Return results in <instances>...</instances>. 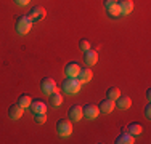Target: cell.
<instances>
[{"label":"cell","instance_id":"cell-1","mask_svg":"<svg viewBox=\"0 0 151 144\" xmlns=\"http://www.w3.org/2000/svg\"><path fill=\"white\" fill-rule=\"evenodd\" d=\"M81 86L82 83L79 82L77 77H68L63 80V90L66 95H77L81 91Z\"/></svg>","mask_w":151,"mask_h":144},{"label":"cell","instance_id":"cell-2","mask_svg":"<svg viewBox=\"0 0 151 144\" xmlns=\"http://www.w3.org/2000/svg\"><path fill=\"white\" fill-rule=\"evenodd\" d=\"M32 24H34V23H32V19L29 18V14H27V16H26V14H23V16H19L16 19L15 29H16V32L19 35H26L27 32L32 29Z\"/></svg>","mask_w":151,"mask_h":144},{"label":"cell","instance_id":"cell-3","mask_svg":"<svg viewBox=\"0 0 151 144\" xmlns=\"http://www.w3.org/2000/svg\"><path fill=\"white\" fill-rule=\"evenodd\" d=\"M56 131H58V135L61 138L71 136V133H73V123H71L69 118H60L56 122Z\"/></svg>","mask_w":151,"mask_h":144},{"label":"cell","instance_id":"cell-4","mask_svg":"<svg viewBox=\"0 0 151 144\" xmlns=\"http://www.w3.org/2000/svg\"><path fill=\"white\" fill-rule=\"evenodd\" d=\"M82 112H84V117L88 118V120H93L100 115V107L95 106V104H85L82 106Z\"/></svg>","mask_w":151,"mask_h":144},{"label":"cell","instance_id":"cell-5","mask_svg":"<svg viewBox=\"0 0 151 144\" xmlns=\"http://www.w3.org/2000/svg\"><path fill=\"white\" fill-rule=\"evenodd\" d=\"M40 90H42V93H45V95H50L52 91L56 90V82L53 80L52 77H44L40 80Z\"/></svg>","mask_w":151,"mask_h":144},{"label":"cell","instance_id":"cell-6","mask_svg":"<svg viewBox=\"0 0 151 144\" xmlns=\"http://www.w3.org/2000/svg\"><path fill=\"white\" fill-rule=\"evenodd\" d=\"M68 117H69L71 122H79L84 118V112H82V106H79V104H74V106L69 107V110H68Z\"/></svg>","mask_w":151,"mask_h":144},{"label":"cell","instance_id":"cell-7","mask_svg":"<svg viewBox=\"0 0 151 144\" xmlns=\"http://www.w3.org/2000/svg\"><path fill=\"white\" fill-rule=\"evenodd\" d=\"M45 8L44 6H40V5H35V6H32L31 8V11H29V18L32 19V23H37V21H42L45 18Z\"/></svg>","mask_w":151,"mask_h":144},{"label":"cell","instance_id":"cell-8","mask_svg":"<svg viewBox=\"0 0 151 144\" xmlns=\"http://www.w3.org/2000/svg\"><path fill=\"white\" fill-rule=\"evenodd\" d=\"M23 112H24V109L18 103L12 104V106L8 107V117L12 118V120H18V118H21V117H23Z\"/></svg>","mask_w":151,"mask_h":144},{"label":"cell","instance_id":"cell-9","mask_svg":"<svg viewBox=\"0 0 151 144\" xmlns=\"http://www.w3.org/2000/svg\"><path fill=\"white\" fill-rule=\"evenodd\" d=\"M117 6L121 10V14H124V16H127V14H130L134 11V2L132 0H119Z\"/></svg>","mask_w":151,"mask_h":144},{"label":"cell","instance_id":"cell-10","mask_svg":"<svg viewBox=\"0 0 151 144\" xmlns=\"http://www.w3.org/2000/svg\"><path fill=\"white\" fill-rule=\"evenodd\" d=\"M79 71H81V66H79L76 61H71V63H68L66 66H64V74H66V77H77Z\"/></svg>","mask_w":151,"mask_h":144},{"label":"cell","instance_id":"cell-11","mask_svg":"<svg viewBox=\"0 0 151 144\" xmlns=\"http://www.w3.org/2000/svg\"><path fill=\"white\" fill-rule=\"evenodd\" d=\"M92 77H93V72L90 67H84V69H81L79 71V74H77V78H79V82L81 83H88V82L92 80Z\"/></svg>","mask_w":151,"mask_h":144},{"label":"cell","instance_id":"cell-12","mask_svg":"<svg viewBox=\"0 0 151 144\" xmlns=\"http://www.w3.org/2000/svg\"><path fill=\"white\" fill-rule=\"evenodd\" d=\"M96 61H98V53L96 51H93V50L84 51V63L87 64L88 67L93 66V64H96Z\"/></svg>","mask_w":151,"mask_h":144},{"label":"cell","instance_id":"cell-13","mask_svg":"<svg viewBox=\"0 0 151 144\" xmlns=\"http://www.w3.org/2000/svg\"><path fill=\"white\" fill-rule=\"evenodd\" d=\"M100 112H103V114H111L114 110V107H116V104H114V101L113 99H103L101 103H100Z\"/></svg>","mask_w":151,"mask_h":144},{"label":"cell","instance_id":"cell-14","mask_svg":"<svg viewBox=\"0 0 151 144\" xmlns=\"http://www.w3.org/2000/svg\"><path fill=\"white\" fill-rule=\"evenodd\" d=\"M114 104H116V107L117 109H121V110H125V109H129V107L132 106V99L129 98V96H119L116 101H114Z\"/></svg>","mask_w":151,"mask_h":144},{"label":"cell","instance_id":"cell-15","mask_svg":"<svg viewBox=\"0 0 151 144\" xmlns=\"http://www.w3.org/2000/svg\"><path fill=\"white\" fill-rule=\"evenodd\" d=\"M31 110L34 114H40V112H47V104L44 103L42 99H35V101H32L31 103Z\"/></svg>","mask_w":151,"mask_h":144},{"label":"cell","instance_id":"cell-16","mask_svg":"<svg viewBox=\"0 0 151 144\" xmlns=\"http://www.w3.org/2000/svg\"><path fill=\"white\" fill-rule=\"evenodd\" d=\"M48 96H50V99H48L50 106H53V107H58V106H61V103H63V95H61V93L58 91V90L52 91Z\"/></svg>","mask_w":151,"mask_h":144},{"label":"cell","instance_id":"cell-17","mask_svg":"<svg viewBox=\"0 0 151 144\" xmlns=\"http://www.w3.org/2000/svg\"><path fill=\"white\" fill-rule=\"evenodd\" d=\"M132 143H134V136H132L130 133H127V131L121 133V135L116 138V144H132Z\"/></svg>","mask_w":151,"mask_h":144},{"label":"cell","instance_id":"cell-18","mask_svg":"<svg viewBox=\"0 0 151 144\" xmlns=\"http://www.w3.org/2000/svg\"><path fill=\"white\" fill-rule=\"evenodd\" d=\"M127 133H130L132 136H138V135H142V133H143V127L140 123H129Z\"/></svg>","mask_w":151,"mask_h":144},{"label":"cell","instance_id":"cell-19","mask_svg":"<svg viewBox=\"0 0 151 144\" xmlns=\"http://www.w3.org/2000/svg\"><path fill=\"white\" fill-rule=\"evenodd\" d=\"M31 103H32L31 96H29V95H26V93H24V95H21L19 98H18V104H19V106L23 107V109L29 107V106H31Z\"/></svg>","mask_w":151,"mask_h":144},{"label":"cell","instance_id":"cell-20","mask_svg":"<svg viewBox=\"0 0 151 144\" xmlns=\"http://www.w3.org/2000/svg\"><path fill=\"white\" fill-rule=\"evenodd\" d=\"M106 11H108V14H109L111 18H117V16H121V10H119V6H117V2L108 6Z\"/></svg>","mask_w":151,"mask_h":144},{"label":"cell","instance_id":"cell-21","mask_svg":"<svg viewBox=\"0 0 151 144\" xmlns=\"http://www.w3.org/2000/svg\"><path fill=\"white\" fill-rule=\"evenodd\" d=\"M119 96H121V90H119V88H114V86H113V88H109V90L106 91V98H108V99L116 101Z\"/></svg>","mask_w":151,"mask_h":144},{"label":"cell","instance_id":"cell-22","mask_svg":"<svg viewBox=\"0 0 151 144\" xmlns=\"http://www.w3.org/2000/svg\"><path fill=\"white\" fill-rule=\"evenodd\" d=\"M79 48H81V51H87V50H90V42L85 40V38H82V40L79 42Z\"/></svg>","mask_w":151,"mask_h":144},{"label":"cell","instance_id":"cell-23","mask_svg":"<svg viewBox=\"0 0 151 144\" xmlns=\"http://www.w3.org/2000/svg\"><path fill=\"white\" fill-rule=\"evenodd\" d=\"M34 120H35V123H45V120H47V115H45V112L35 114V115H34Z\"/></svg>","mask_w":151,"mask_h":144},{"label":"cell","instance_id":"cell-24","mask_svg":"<svg viewBox=\"0 0 151 144\" xmlns=\"http://www.w3.org/2000/svg\"><path fill=\"white\" fill-rule=\"evenodd\" d=\"M145 117L146 118H151V104H146V107H145Z\"/></svg>","mask_w":151,"mask_h":144},{"label":"cell","instance_id":"cell-25","mask_svg":"<svg viewBox=\"0 0 151 144\" xmlns=\"http://www.w3.org/2000/svg\"><path fill=\"white\" fill-rule=\"evenodd\" d=\"M15 2H16V5H19V6H26L31 0H15Z\"/></svg>","mask_w":151,"mask_h":144},{"label":"cell","instance_id":"cell-26","mask_svg":"<svg viewBox=\"0 0 151 144\" xmlns=\"http://www.w3.org/2000/svg\"><path fill=\"white\" fill-rule=\"evenodd\" d=\"M113 3H116V0H105V2H103V5H105V8H108V6L113 5Z\"/></svg>","mask_w":151,"mask_h":144},{"label":"cell","instance_id":"cell-27","mask_svg":"<svg viewBox=\"0 0 151 144\" xmlns=\"http://www.w3.org/2000/svg\"><path fill=\"white\" fill-rule=\"evenodd\" d=\"M146 99H148V101L151 99V91H150V90H148V91H146Z\"/></svg>","mask_w":151,"mask_h":144}]
</instances>
